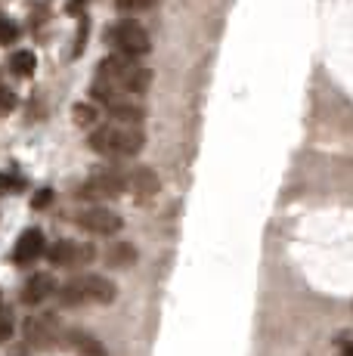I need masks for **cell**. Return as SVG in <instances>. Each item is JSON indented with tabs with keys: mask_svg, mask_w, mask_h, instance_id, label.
Wrapping results in <instances>:
<instances>
[{
	"mask_svg": "<svg viewBox=\"0 0 353 356\" xmlns=\"http://www.w3.org/2000/svg\"><path fill=\"white\" fill-rule=\"evenodd\" d=\"M142 130L140 124H121V121H112V124H99L90 134V149L106 159H131L142 149Z\"/></svg>",
	"mask_w": 353,
	"mask_h": 356,
	"instance_id": "obj_1",
	"label": "cell"
},
{
	"mask_svg": "<svg viewBox=\"0 0 353 356\" xmlns=\"http://www.w3.org/2000/svg\"><path fill=\"white\" fill-rule=\"evenodd\" d=\"M118 298L112 279L97 276V273H81V276L69 279L59 289V304L63 307H84V304H112Z\"/></svg>",
	"mask_w": 353,
	"mask_h": 356,
	"instance_id": "obj_2",
	"label": "cell"
},
{
	"mask_svg": "<svg viewBox=\"0 0 353 356\" xmlns=\"http://www.w3.org/2000/svg\"><path fill=\"white\" fill-rule=\"evenodd\" d=\"M97 78H103V81H108V84H115V87H124V90H131V93H146L149 84H152V72H149L140 59L121 56V53L99 63Z\"/></svg>",
	"mask_w": 353,
	"mask_h": 356,
	"instance_id": "obj_3",
	"label": "cell"
},
{
	"mask_svg": "<svg viewBox=\"0 0 353 356\" xmlns=\"http://www.w3.org/2000/svg\"><path fill=\"white\" fill-rule=\"evenodd\" d=\"M90 97L97 102H103V106L121 121V124H140L142 115H146L142 112V106H140V99H137V93L124 90V87L108 84V81H103V78L93 81Z\"/></svg>",
	"mask_w": 353,
	"mask_h": 356,
	"instance_id": "obj_4",
	"label": "cell"
},
{
	"mask_svg": "<svg viewBox=\"0 0 353 356\" xmlns=\"http://www.w3.org/2000/svg\"><path fill=\"white\" fill-rule=\"evenodd\" d=\"M127 186V177L115 168H99L87 177L78 186V198H87V202H103V198H118Z\"/></svg>",
	"mask_w": 353,
	"mask_h": 356,
	"instance_id": "obj_5",
	"label": "cell"
},
{
	"mask_svg": "<svg viewBox=\"0 0 353 356\" xmlns=\"http://www.w3.org/2000/svg\"><path fill=\"white\" fill-rule=\"evenodd\" d=\"M108 38H112L115 50L121 53V56H142V53H149V31L142 29L140 22H131V19H124V22H118L112 31H108Z\"/></svg>",
	"mask_w": 353,
	"mask_h": 356,
	"instance_id": "obj_6",
	"label": "cell"
},
{
	"mask_svg": "<svg viewBox=\"0 0 353 356\" xmlns=\"http://www.w3.org/2000/svg\"><path fill=\"white\" fill-rule=\"evenodd\" d=\"M74 223H78L84 232H90V236H115V232L124 227V223H121V217L115 214V211L99 208V204L81 208L78 214H74Z\"/></svg>",
	"mask_w": 353,
	"mask_h": 356,
	"instance_id": "obj_7",
	"label": "cell"
},
{
	"mask_svg": "<svg viewBox=\"0 0 353 356\" xmlns=\"http://www.w3.org/2000/svg\"><path fill=\"white\" fill-rule=\"evenodd\" d=\"M47 257H50L53 266H87L93 264V257H97V248H93L90 242H69V238H63V242H56L50 251H47Z\"/></svg>",
	"mask_w": 353,
	"mask_h": 356,
	"instance_id": "obj_8",
	"label": "cell"
},
{
	"mask_svg": "<svg viewBox=\"0 0 353 356\" xmlns=\"http://www.w3.org/2000/svg\"><path fill=\"white\" fill-rule=\"evenodd\" d=\"M59 338V323L53 313H44V316H31L25 319V341L31 347H47Z\"/></svg>",
	"mask_w": 353,
	"mask_h": 356,
	"instance_id": "obj_9",
	"label": "cell"
},
{
	"mask_svg": "<svg viewBox=\"0 0 353 356\" xmlns=\"http://www.w3.org/2000/svg\"><path fill=\"white\" fill-rule=\"evenodd\" d=\"M47 251V238L40 229H25L22 236L16 238V248H13V264L25 266V264H35V260Z\"/></svg>",
	"mask_w": 353,
	"mask_h": 356,
	"instance_id": "obj_10",
	"label": "cell"
},
{
	"mask_svg": "<svg viewBox=\"0 0 353 356\" xmlns=\"http://www.w3.org/2000/svg\"><path fill=\"white\" fill-rule=\"evenodd\" d=\"M53 291H56V282H53L50 273H35V276L22 285V294H19V298H22V304L38 307V304H44Z\"/></svg>",
	"mask_w": 353,
	"mask_h": 356,
	"instance_id": "obj_11",
	"label": "cell"
},
{
	"mask_svg": "<svg viewBox=\"0 0 353 356\" xmlns=\"http://www.w3.org/2000/svg\"><path fill=\"white\" fill-rule=\"evenodd\" d=\"M127 186L133 189V195L140 202H152L158 195V174L152 168H137L131 177H127Z\"/></svg>",
	"mask_w": 353,
	"mask_h": 356,
	"instance_id": "obj_12",
	"label": "cell"
},
{
	"mask_svg": "<svg viewBox=\"0 0 353 356\" xmlns=\"http://www.w3.org/2000/svg\"><path fill=\"white\" fill-rule=\"evenodd\" d=\"M133 260H137V251H133V245H127V242H115L112 248L106 251V264L115 266V270H124V266H131Z\"/></svg>",
	"mask_w": 353,
	"mask_h": 356,
	"instance_id": "obj_13",
	"label": "cell"
},
{
	"mask_svg": "<svg viewBox=\"0 0 353 356\" xmlns=\"http://www.w3.org/2000/svg\"><path fill=\"white\" fill-rule=\"evenodd\" d=\"M10 68H13V74H19V78H31L35 68H38L35 53L31 50H16L13 53V59H10Z\"/></svg>",
	"mask_w": 353,
	"mask_h": 356,
	"instance_id": "obj_14",
	"label": "cell"
},
{
	"mask_svg": "<svg viewBox=\"0 0 353 356\" xmlns=\"http://www.w3.org/2000/svg\"><path fill=\"white\" fill-rule=\"evenodd\" d=\"M69 341L74 347H78L84 356H106V350H103V344H99L93 334H84V332H72L69 334Z\"/></svg>",
	"mask_w": 353,
	"mask_h": 356,
	"instance_id": "obj_15",
	"label": "cell"
},
{
	"mask_svg": "<svg viewBox=\"0 0 353 356\" xmlns=\"http://www.w3.org/2000/svg\"><path fill=\"white\" fill-rule=\"evenodd\" d=\"M72 115H74V121H78L81 127H87V124H97V118H99L97 106H90V102H78Z\"/></svg>",
	"mask_w": 353,
	"mask_h": 356,
	"instance_id": "obj_16",
	"label": "cell"
},
{
	"mask_svg": "<svg viewBox=\"0 0 353 356\" xmlns=\"http://www.w3.org/2000/svg\"><path fill=\"white\" fill-rule=\"evenodd\" d=\"M16 25L10 22V19H0V44L3 47H10V44H16Z\"/></svg>",
	"mask_w": 353,
	"mask_h": 356,
	"instance_id": "obj_17",
	"label": "cell"
},
{
	"mask_svg": "<svg viewBox=\"0 0 353 356\" xmlns=\"http://www.w3.org/2000/svg\"><path fill=\"white\" fill-rule=\"evenodd\" d=\"M121 10H131V13H142V10H152L155 0H115Z\"/></svg>",
	"mask_w": 353,
	"mask_h": 356,
	"instance_id": "obj_18",
	"label": "cell"
},
{
	"mask_svg": "<svg viewBox=\"0 0 353 356\" xmlns=\"http://www.w3.org/2000/svg\"><path fill=\"white\" fill-rule=\"evenodd\" d=\"M13 332H16L13 316H10V313H0V344H6V341L13 338Z\"/></svg>",
	"mask_w": 353,
	"mask_h": 356,
	"instance_id": "obj_19",
	"label": "cell"
},
{
	"mask_svg": "<svg viewBox=\"0 0 353 356\" xmlns=\"http://www.w3.org/2000/svg\"><path fill=\"white\" fill-rule=\"evenodd\" d=\"M50 202H53V189H40V193H38L35 198H31V208L40 211V208H47Z\"/></svg>",
	"mask_w": 353,
	"mask_h": 356,
	"instance_id": "obj_20",
	"label": "cell"
},
{
	"mask_svg": "<svg viewBox=\"0 0 353 356\" xmlns=\"http://www.w3.org/2000/svg\"><path fill=\"white\" fill-rule=\"evenodd\" d=\"M84 38H87V19H81V29H78V38H74V56L84 50Z\"/></svg>",
	"mask_w": 353,
	"mask_h": 356,
	"instance_id": "obj_21",
	"label": "cell"
},
{
	"mask_svg": "<svg viewBox=\"0 0 353 356\" xmlns=\"http://www.w3.org/2000/svg\"><path fill=\"white\" fill-rule=\"evenodd\" d=\"M13 102H16V97H13L6 87H0V112H6V108H13Z\"/></svg>",
	"mask_w": 353,
	"mask_h": 356,
	"instance_id": "obj_22",
	"label": "cell"
},
{
	"mask_svg": "<svg viewBox=\"0 0 353 356\" xmlns=\"http://www.w3.org/2000/svg\"><path fill=\"white\" fill-rule=\"evenodd\" d=\"M341 356H353V338H344L341 341Z\"/></svg>",
	"mask_w": 353,
	"mask_h": 356,
	"instance_id": "obj_23",
	"label": "cell"
},
{
	"mask_svg": "<svg viewBox=\"0 0 353 356\" xmlns=\"http://www.w3.org/2000/svg\"><path fill=\"white\" fill-rule=\"evenodd\" d=\"M87 0H69V6H65V10L69 13H81V6H84Z\"/></svg>",
	"mask_w": 353,
	"mask_h": 356,
	"instance_id": "obj_24",
	"label": "cell"
},
{
	"mask_svg": "<svg viewBox=\"0 0 353 356\" xmlns=\"http://www.w3.org/2000/svg\"><path fill=\"white\" fill-rule=\"evenodd\" d=\"M10 356H28V350H25V347H22V350H19V353H10Z\"/></svg>",
	"mask_w": 353,
	"mask_h": 356,
	"instance_id": "obj_25",
	"label": "cell"
},
{
	"mask_svg": "<svg viewBox=\"0 0 353 356\" xmlns=\"http://www.w3.org/2000/svg\"><path fill=\"white\" fill-rule=\"evenodd\" d=\"M0 304H3V294H0Z\"/></svg>",
	"mask_w": 353,
	"mask_h": 356,
	"instance_id": "obj_26",
	"label": "cell"
}]
</instances>
